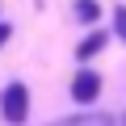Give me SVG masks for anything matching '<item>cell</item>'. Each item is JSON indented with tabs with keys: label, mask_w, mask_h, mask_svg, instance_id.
Returning a JSON list of instances; mask_svg holds the SVG:
<instances>
[{
	"label": "cell",
	"mask_w": 126,
	"mask_h": 126,
	"mask_svg": "<svg viewBox=\"0 0 126 126\" xmlns=\"http://www.w3.org/2000/svg\"><path fill=\"white\" fill-rule=\"evenodd\" d=\"M113 30H118V38L126 42V4H122V9H113Z\"/></svg>",
	"instance_id": "obj_6"
},
{
	"label": "cell",
	"mask_w": 126,
	"mask_h": 126,
	"mask_svg": "<svg viewBox=\"0 0 126 126\" xmlns=\"http://www.w3.org/2000/svg\"><path fill=\"white\" fill-rule=\"evenodd\" d=\"M97 13H101L97 0H80V4H76V17H80V21H97Z\"/></svg>",
	"instance_id": "obj_5"
},
{
	"label": "cell",
	"mask_w": 126,
	"mask_h": 126,
	"mask_svg": "<svg viewBox=\"0 0 126 126\" xmlns=\"http://www.w3.org/2000/svg\"><path fill=\"white\" fill-rule=\"evenodd\" d=\"M122 122H126V118H122Z\"/></svg>",
	"instance_id": "obj_8"
},
{
	"label": "cell",
	"mask_w": 126,
	"mask_h": 126,
	"mask_svg": "<svg viewBox=\"0 0 126 126\" xmlns=\"http://www.w3.org/2000/svg\"><path fill=\"white\" fill-rule=\"evenodd\" d=\"M50 126H113V118H109V113H76V118L50 122Z\"/></svg>",
	"instance_id": "obj_3"
},
{
	"label": "cell",
	"mask_w": 126,
	"mask_h": 126,
	"mask_svg": "<svg viewBox=\"0 0 126 126\" xmlns=\"http://www.w3.org/2000/svg\"><path fill=\"white\" fill-rule=\"evenodd\" d=\"M9 34H13L9 25H0V46H4V42H9Z\"/></svg>",
	"instance_id": "obj_7"
},
{
	"label": "cell",
	"mask_w": 126,
	"mask_h": 126,
	"mask_svg": "<svg viewBox=\"0 0 126 126\" xmlns=\"http://www.w3.org/2000/svg\"><path fill=\"white\" fill-rule=\"evenodd\" d=\"M72 97H76L80 105L97 101V97H101V76H97V72H88V67H84V72H76V80H72Z\"/></svg>",
	"instance_id": "obj_2"
},
{
	"label": "cell",
	"mask_w": 126,
	"mask_h": 126,
	"mask_svg": "<svg viewBox=\"0 0 126 126\" xmlns=\"http://www.w3.org/2000/svg\"><path fill=\"white\" fill-rule=\"evenodd\" d=\"M101 46H105V34H101V30H97V34H88V38H84V42H80V59H93V55H97V50H101Z\"/></svg>",
	"instance_id": "obj_4"
},
{
	"label": "cell",
	"mask_w": 126,
	"mask_h": 126,
	"mask_svg": "<svg viewBox=\"0 0 126 126\" xmlns=\"http://www.w3.org/2000/svg\"><path fill=\"white\" fill-rule=\"evenodd\" d=\"M0 113H4V122L21 126L25 113H30V88H25V84H9L4 97H0Z\"/></svg>",
	"instance_id": "obj_1"
}]
</instances>
